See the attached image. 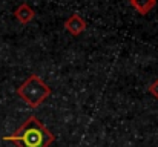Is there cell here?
Masks as SVG:
<instances>
[{
	"label": "cell",
	"mask_w": 158,
	"mask_h": 147,
	"mask_svg": "<svg viewBox=\"0 0 158 147\" xmlns=\"http://www.w3.org/2000/svg\"><path fill=\"white\" fill-rule=\"evenodd\" d=\"M2 140L11 141L17 147H49L55 141V135L37 116L31 115L14 133Z\"/></svg>",
	"instance_id": "obj_1"
},
{
	"label": "cell",
	"mask_w": 158,
	"mask_h": 147,
	"mask_svg": "<svg viewBox=\"0 0 158 147\" xmlns=\"http://www.w3.org/2000/svg\"><path fill=\"white\" fill-rule=\"evenodd\" d=\"M127 2L140 15H148L158 3V0H127Z\"/></svg>",
	"instance_id": "obj_5"
},
{
	"label": "cell",
	"mask_w": 158,
	"mask_h": 147,
	"mask_svg": "<svg viewBox=\"0 0 158 147\" xmlns=\"http://www.w3.org/2000/svg\"><path fill=\"white\" fill-rule=\"evenodd\" d=\"M34 17H35V12H34V9H32L28 3L19 5V6L15 8V11H14V18H15L19 23H22V25L31 23V22L34 20Z\"/></svg>",
	"instance_id": "obj_4"
},
{
	"label": "cell",
	"mask_w": 158,
	"mask_h": 147,
	"mask_svg": "<svg viewBox=\"0 0 158 147\" xmlns=\"http://www.w3.org/2000/svg\"><path fill=\"white\" fill-rule=\"evenodd\" d=\"M15 94H17V97L20 98L26 106L35 109V107H39L40 104H43L48 98L51 97L52 89H51V86H49L43 78H40L37 74H31V75L15 89Z\"/></svg>",
	"instance_id": "obj_2"
},
{
	"label": "cell",
	"mask_w": 158,
	"mask_h": 147,
	"mask_svg": "<svg viewBox=\"0 0 158 147\" xmlns=\"http://www.w3.org/2000/svg\"><path fill=\"white\" fill-rule=\"evenodd\" d=\"M148 91H149V94L152 95V97L155 98V100H158V78L148 88Z\"/></svg>",
	"instance_id": "obj_6"
},
{
	"label": "cell",
	"mask_w": 158,
	"mask_h": 147,
	"mask_svg": "<svg viewBox=\"0 0 158 147\" xmlns=\"http://www.w3.org/2000/svg\"><path fill=\"white\" fill-rule=\"evenodd\" d=\"M64 29L72 35V37H78L81 35L86 29H88V22L77 12L71 14L66 20H64Z\"/></svg>",
	"instance_id": "obj_3"
}]
</instances>
